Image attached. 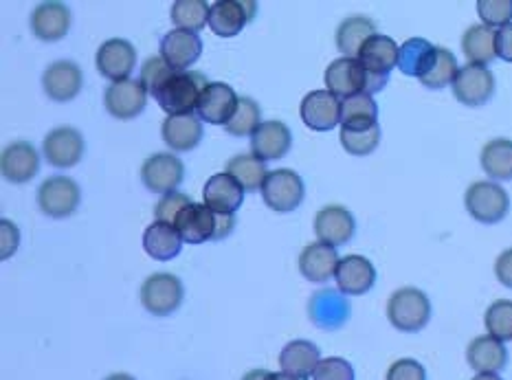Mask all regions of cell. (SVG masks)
Listing matches in <instances>:
<instances>
[{
  "label": "cell",
  "instance_id": "9",
  "mask_svg": "<svg viewBox=\"0 0 512 380\" xmlns=\"http://www.w3.org/2000/svg\"><path fill=\"white\" fill-rule=\"evenodd\" d=\"M185 165L172 152H159L148 156L141 165V181L154 194H174L183 183Z\"/></svg>",
  "mask_w": 512,
  "mask_h": 380
},
{
  "label": "cell",
  "instance_id": "35",
  "mask_svg": "<svg viewBox=\"0 0 512 380\" xmlns=\"http://www.w3.org/2000/svg\"><path fill=\"white\" fill-rule=\"evenodd\" d=\"M482 170L493 181H512V141L493 139L484 145L480 156Z\"/></svg>",
  "mask_w": 512,
  "mask_h": 380
},
{
  "label": "cell",
  "instance_id": "49",
  "mask_svg": "<svg viewBox=\"0 0 512 380\" xmlns=\"http://www.w3.org/2000/svg\"><path fill=\"white\" fill-rule=\"evenodd\" d=\"M266 374H269L266 370H253V372H249L247 376H244L242 380H264Z\"/></svg>",
  "mask_w": 512,
  "mask_h": 380
},
{
  "label": "cell",
  "instance_id": "36",
  "mask_svg": "<svg viewBox=\"0 0 512 380\" xmlns=\"http://www.w3.org/2000/svg\"><path fill=\"white\" fill-rule=\"evenodd\" d=\"M227 174L236 178L244 192H258V189H262L266 176H269L264 161H260L258 156L253 154L233 156L227 163Z\"/></svg>",
  "mask_w": 512,
  "mask_h": 380
},
{
  "label": "cell",
  "instance_id": "4",
  "mask_svg": "<svg viewBox=\"0 0 512 380\" xmlns=\"http://www.w3.org/2000/svg\"><path fill=\"white\" fill-rule=\"evenodd\" d=\"M387 319L400 332H420L431 319V301L420 288H398L387 299Z\"/></svg>",
  "mask_w": 512,
  "mask_h": 380
},
{
  "label": "cell",
  "instance_id": "28",
  "mask_svg": "<svg viewBox=\"0 0 512 380\" xmlns=\"http://www.w3.org/2000/svg\"><path fill=\"white\" fill-rule=\"evenodd\" d=\"M319 363H321L319 348L315 343H310L306 339H297V341L286 343L284 350L280 352L282 372L297 378V380L313 378Z\"/></svg>",
  "mask_w": 512,
  "mask_h": 380
},
{
  "label": "cell",
  "instance_id": "39",
  "mask_svg": "<svg viewBox=\"0 0 512 380\" xmlns=\"http://www.w3.org/2000/svg\"><path fill=\"white\" fill-rule=\"evenodd\" d=\"M260 104L251 97H240L236 113L229 119V124L225 130L231 134V137H253V132L260 128Z\"/></svg>",
  "mask_w": 512,
  "mask_h": 380
},
{
  "label": "cell",
  "instance_id": "38",
  "mask_svg": "<svg viewBox=\"0 0 512 380\" xmlns=\"http://www.w3.org/2000/svg\"><path fill=\"white\" fill-rule=\"evenodd\" d=\"M458 62H455V55L449 49H442L438 47L436 55H433V60L429 64L427 73L420 77V84L433 88V91H438V88H444L453 84L455 75H458Z\"/></svg>",
  "mask_w": 512,
  "mask_h": 380
},
{
  "label": "cell",
  "instance_id": "47",
  "mask_svg": "<svg viewBox=\"0 0 512 380\" xmlns=\"http://www.w3.org/2000/svg\"><path fill=\"white\" fill-rule=\"evenodd\" d=\"M495 275L506 288H512V249L499 253L495 260Z\"/></svg>",
  "mask_w": 512,
  "mask_h": 380
},
{
  "label": "cell",
  "instance_id": "42",
  "mask_svg": "<svg viewBox=\"0 0 512 380\" xmlns=\"http://www.w3.org/2000/svg\"><path fill=\"white\" fill-rule=\"evenodd\" d=\"M477 14L486 27L502 29L512 22V0H480Z\"/></svg>",
  "mask_w": 512,
  "mask_h": 380
},
{
  "label": "cell",
  "instance_id": "31",
  "mask_svg": "<svg viewBox=\"0 0 512 380\" xmlns=\"http://www.w3.org/2000/svg\"><path fill=\"white\" fill-rule=\"evenodd\" d=\"M462 51L469 64L488 66L497 58V31L486 25H473L464 31Z\"/></svg>",
  "mask_w": 512,
  "mask_h": 380
},
{
  "label": "cell",
  "instance_id": "19",
  "mask_svg": "<svg viewBox=\"0 0 512 380\" xmlns=\"http://www.w3.org/2000/svg\"><path fill=\"white\" fill-rule=\"evenodd\" d=\"M200 53H203V40L198 38V33L174 29L165 33L161 40V58L172 71H187L189 66L196 64Z\"/></svg>",
  "mask_w": 512,
  "mask_h": 380
},
{
  "label": "cell",
  "instance_id": "51",
  "mask_svg": "<svg viewBox=\"0 0 512 380\" xmlns=\"http://www.w3.org/2000/svg\"><path fill=\"white\" fill-rule=\"evenodd\" d=\"M471 380H504V378H499L497 374H477V376L471 378Z\"/></svg>",
  "mask_w": 512,
  "mask_h": 380
},
{
  "label": "cell",
  "instance_id": "23",
  "mask_svg": "<svg viewBox=\"0 0 512 380\" xmlns=\"http://www.w3.org/2000/svg\"><path fill=\"white\" fill-rule=\"evenodd\" d=\"M293 145V134L284 121H262L251 137V154L260 161H277L288 154Z\"/></svg>",
  "mask_w": 512,
  "mask_h": 380
},
{
  "label": "cell",
  "instance_id": "52",
  "mask_svg": "<svg viewBox=\"0 0 512 380\" xmlns=\"http://www.w3.org/2000/svg\"><path fill=\"white\" fill-rule=\"evenodd\" d=\"M104 380H137V378H132L130 374H110V376L104 378Z\"/></svg>",
  "mask_w": 512,
  "mask_h": 380
},
{
  "label": "cell",
  "instance_id": "3",
  "mask_svg": "<svg viewBox=\"0 0 512 380\" xmlns=\"http://www.w3.org/2000/svg\"><path fill=\"white\" fill-rule=\"evenodd\" d=\"M326 91L337 99H350L356 95H374L385 88V80H376L367 73L356 58H339L330 62L324 75Z\"/></svg>",
  "mask_w": 512,
  "mask_h": 380
},
{
  "label": "cell",
  "instance_id": "13",
  "mask_svg": "<svg viewBox=\"0 0 512 380\" xmlns=\"http://www.w3.org/2000/svg\"><path fill=\"white\" fill-rule=\"evenodd\" d=\"M42 150H44V159L49 161V165L66 170V167H75L82 161L86 143L80 130H75L71 126H62V128L51 130L47 137H44Z\"/></svg>",
  "mask_w": 512,
  "mask_h": 380
},
{
  "label": "cell",
  "instance_id": "48",
  "mask_svg": "<svg viewBox=\"0 0 512 380\" xmlns=\"http://www.w3.org/2000/svg\"><path fill=\"white\" fill-rule=\"evenodd\" d=\"M497 58L512 64V22L497 31Z\"/></svg>",
  "mask_w": 512,
  "mask_h": 380
},
{
  "label": "cell",
  "instance_id": "2",
  "mask_svg": "<svg viewBox=\"0 0 512 380\" xmlns=\"http://www.w3.org/2000/svg\"><path fill=\"white\" fill-rule=\"evenodd\" d=\"M233 216L229 214H214L205 203L187 205L178 214L174 227L181 233L183 242L203 244L207 240H222L233 231Z\"/></svg>",
  "mask_w": 512,
  "mask_h": 380
},
{
  "label": "cell",
  "instance_id": "6",
  "mask_svg": "<svg viewBox=\"0 0 512 380\" xmlns=\"http://www.w3.org/2000/svg\"><path fill=\"white\" fill-rule=\"evenodd\" d=\"M183 282L172 273H154L141 286V304L150 315L168 317L183 304Z\"/></svg>",
  "mask_w": 512,
  "mask_h": 380
},
{
  "label": "cell",
  "instance_id": "10",
  "mask_svg": "<svg viewBox=\"0 0 512 380\" xmlns=\"http://www.w3.org/2000/svg\"><path fill=\"white\" fill-rule=\"evenodd\" d=\"M95 64H97V71L102 73V77H106V80H110L113 84L130 80V73L135 71V64H137L135 44H130L124 38L106 40L102 47L97 49Z\"/></svg>",
  "mask_w": 512,
  "mask_h": 380
},
{
  "label": "cell",
  "instance_id": "24",
  "mask_svg": "<svg viewBox=\"0 0 512 380\" xmlns=\"http://www.w3.org/2000/svg\"><path fill=\"white\" fill-rule=\"evenodd\" d=\"M203 203L214 214L233 216L244 203V189L236 178L225 174H214L203 187Z\"/></svg>",
  "mask_w": 512,
  "mask_h": 380
},
{
  "label": "cell",
  "instance_id": "30",
  "mask_svg": "<svg viewBox=\"0 0 512 380\" xmlns=\"http://www.w3.org/2000/svg\"><path fill=\"white\" fill-rule=\"evenodd\" d=\"M183 238L174 225L165 222H152L143 233V251L159 262H170L181 253Z\"/></svg>",
  "mask_w": 512,
  "mask_h": 380
},
{
  "label": "cell",
  "instance_id": "11",
  "mask_svg": "<svg viewBox=\"0 0 512 380\" xmlns=\"http://www.w3.org/2000/svg\"><path fill=\"white\" fill-rule=\"evenodd\" d=\"M453 97L464 106H482L495 93V75L486 66L466 64L453 80Z\"/></svg>",
  "mask_w": 512,
  "mask_h": 380
},
{
  "label": "cell",
  "instance_id": "25",
  "mask_svg": "<svg viewBox=\"0 0 512 380\" xmlns=\"http://www.w3.org/2000/svg\"><path fill=\"white\" fill-rule=\"evenodd\" d=\"M71 29V9L64 3H40L31 14V31L42 42H58Z\"/></svg>",
  "mask_w": 512,
  "mask_h": 380
},
{
  "label": "cell",
  "instance_id": "26",
  "mask_svg": "<svg viewBox=\"0 0 512 380\" xmlns=\"http://www.w3.org/2000/svg\"><path fill=\"white\" fill-rule=\"evenodd\" d=\"M339 255L337 249L324 242L308 244V247L299 255V273H302L308 282L324 284L330 277L337 275L339 268Z\"/></svg>",
  "mask_w": 512,
  "mask_h": 380
},
{
  "label": "cell",
  "instance_id": "12",
  "mask_svg": "<svg viewBox=\"0 0 512 380\" xmlns=\"http://www.w3.org/2000/svg\"><path fill=\"white\" fill-rule=\"evenodd\" d=\"M240 97L229 84L209 82L198 97L196 115L200 121H207L211 126H227L238 108Z\"/></svg>",
  "mask_w": 512,
  "mask_h": 380
},
{
  "label": "cell",
  "instance_id": "29",
  "mask_svg": "<svg viewBox=\"0 0 512 380\" xmlns=\"http://www.w3.org/2000/svg\"><path fill=\"white\" fill-rule=\"evenodd\" d=\"M163 141L174 152H189L203 139V121L196 115H176L165 117L161 126Z\"/></svg>",
  "mask_w": 512,
  "mask_h": 380
},
{
  "label": "cell",
  "instance_id": "33",
  "mask_svg": "<svg viewBox=\"0 0 512 380\" xmlns=\"http://www.w3.org/2000/svg\"><path fill=\"white\" fill-rule=\"evenodd\" d=\"M378 126V106L372 95H356L341 102V128L367 130Z\"/></svg>",
  "mask_w": 512,
  "mask_h": 380
},
{
  "label": "cell",
  "instance_id": "1",
  "mask_svg": "<svg viewBox=\"0 0 512 380\" xmlns=\"http://www.w3.org/2000/svg\"><path fill=\"white\" fill-rule=\"evenodd\" d=\"M139 80L168 117L194 115L198 97L209 84L203 73L172 71L161 55H152L143 62Z\"/></svg>",
  "mask_w": 512,
  "mask_h": 380
},
{
  "label": "cell",
  "instance_id": "18",
  "mask_svg": "<svg viewBox=\"0 0 512 380\" xmlns=\"http://www.w3.org/2000/svg\"><path fill=\"white\" fill-rule=\"evenodd\" d=\"M0 170L9 183L25 185L40 170V154L27 141L9 143L0 156Z\"/></svg>",
  "mask_w": 512,
  "mask_h": 380
},
{
  "label": "cell",
  "instance_id": "50",
  "mask_svg": "<svg viewBox=\"0 0 512 380\" xmlns=\"http://www.w3.org/2000/svg\"><path fill=\"white\" fill-rule=\"evenodd\" d=\"M264 380H297V378L288 376V374H284V372H280V374H277V372H269V374H266Z\"/></svg>",
  "mask_w": 512,
  "mask_h": 380
},
{
  "label": "cell",
  "instance_id": "32",
  "mask_svg": "<svg viewBox=\"0 0 512 380\" xmlns=\"http://www.w3.org/2000/svg\"><path fill=\"white\" fill-rule=\"evenodd\" d=\"M376 36V25L367 16H350L345 18L337 29V49L343 58H359L363 44Z\"/></svg>",
  "mask_w": 512,
  "mask_h": 380
},
{
  "label": "cell",
  "instance_id": "5",
  "mask_svg": "<svg viewBox=\"0 0 512 380\" xmlns=\"http://www.w3.org/2000/svg\"><path fill=\"white\" fill-rule=\"evenodd\" d=\"M464 205L471 218L482 225H497L502 222L510 209L508 192L493 181H477L464 194Z\"/></svg>",
  "mask_w": 512,
  "mask_h": 380
},
{
  "label": "cell",
  "instance_id": "40",
  "mask_svg": "<svg viewBox=\"0 0 512 380\" xmlns=\"http://www.w3.org/2000/svg\"><path fill=\"white\" fill-rule=\"evenodd\" d=\"M484 326L491 337L499 341H510L512 339V301L510 299L493 301L484 315Z\"/></svg>",
  "mask_w": 512,
  "mask_h": 380
},
{
  "label": "cell",
  "instance_id": "8",
  "mask_svg": "<svg viewBox=\"0 0 512 380\" xmlns=\"http://www.w3.org/2000/svg\"><path fill=\"white\" fill-rule=\"evenodd\" d=\"M80 185L69 176H51L38 187V205L44 216L62 220L80 207Z\"/></svg>",
  "mask_w": 512,
  "mask_h": 380
},
{
  "label": "cell",
  "instance_id": "22",
  "mask_svg": "<svg viewBox=\"0 0 512 380\" xmlns=\"http://www.w3.org/2000/svg\"><path fill=\"white\" fill-rule=\"evenodd\" d=\"M335 279L339 293L359 297L370 293L376 284V268L363 255H345L339 262Z\"/></svg>",
  "mask_w": 512,
  "mask_h": 380
},
{
  "label": "cell",
  "instance_id": "44",
  "mask_svg": "<svg viewBox=\"0 0 512 380\" xmlns=\"http://www.w3.org/2000/svg\"><path fill=\"white\" fill-rule=\"evenodd\" d=\"M310 380H354V367L341 356H330V359H321Z\"/></svg>",
  "mask_w": 512,
  "mask_h": 380
},
{
  "label": "cell",
  "instance_id": "7",
  "mask_svg": "<svg viewBox=\"0 0 512 380\" xmlns=\"http://www.w3.org/2000/svg\"><path fill=\"white\" fill-rule=\"evenodd\" d=\"M306 187L302 176L293 170H275L262 185V198L266 207H271L277 214H291L304 203Z\"/></svg>",
  "mask_w": 512,
  "mask_h": 380
},
{
  "label": "cell",
  "instance_id": "46",
  "mask_svg": "<svg viewBox=\"0 0 512 380\" xmlns=\"http://www.w3.org/2000/svg\"><path fill=\"white\" fill-rule=\"evenodd\" d=\"M0 231H3V240H0V257L7 260V257L14 255L16 249H18L20 231H18L14 222L7 220V218H3V222H0Z\"/></svg>",
  "mask_w": 512,
  "mask_h": 380
},
{
  "label": "cell",
  "instance_id": "27",
  "mask_svg": "<svg viewBox=\"0 0 512 380\" xmlns=\"http://www.w3.org/2000/svg\"><path fill=\"white\" fill-rule=\"evenodd\" d=\"M466 361H469L477 374H499L508 361L506 345L491 337V334H484V337H477L469 343V348H466Z\"/></svg>",
  "mask_w": 512,
  "mask_h": 380
},
{
  "label": "cell",
  "instance_id": "14",
  "mask_svg": "<svg viewBox=\"0 0 512 380\" xmlns=\"http://www.w3.org/2000/svg\"><path fill=\"white\" fill-rule=\"evenodd\" d=\"M104 104L108 113L115 119H135L146 110L148 91L141 80H124L110 84L104 93Z\"/></svg>",
  "mask_w": 512,
  "mask_h": 380
},
{
  "label": "cell",
  "instance_id": "41",
  "mask_svg": "<svg viewBox=\"0 0 512 380\" xmlns=\"http://www.w3.org/2000/svg\"><path fill=\"white\" fill-rule=\"evenodd\" d=\"M341 145L343 150L354 156H367L372 154L378 143H381V126L367 128V130H343L341 128Z\"/></svg>",
  "mask_w": 512,
  "mask_h": 380
},
{
  "label": "cell",
  "instance_id": "17",
  "mask_svg": "<svg viewBox=\"0 0 512 380\" xmlns=\"http://www.w3.org/2000/svg\"><path fill=\"white\" fill-rule=\"evenodd\" d=\"M299 115L310 130L328 132L341 124V102L328 91H313L299 104Z\"/></svg>",
  "mask_w": 512,
  "mask_h": 380
},
{
  "label": "cell",
  "instance_id": "34",
  "mask_svg": "<svg viewBox=\"0 0 512 380\" xmlns=\"http://www.w3.org/2000/svg\"><path fill=\"white\" fill-rule=\"evenodd\" d=\"M438 47L425 38H409L403 47H400V55H398V69L403 71L409 77H420L427 73L429 64L436 55Z\"/></svg>",
  "mask_w": 512,
  "mask_h": 380
},
{
  "label": "cell",
  "instance_id": "37",
  "mask_svg": "<svg viewBox=\"0 0 512 380\" xmlns=\"http://www.w3.org/2000/svg\"><path fill=\"white\" fill-rule=\"evenodd\" d=\"M209 11L211 5H207L205 0H176L170 16L176 29L198 33L209 25Z\"/></svg>",
  "mask_w": 512,
  "mask_h": 380
},
{
  "label": "cell",
  "instance_id": "21",
  "mask_svg": "<svg viewBox=\"0 0 512 380\" xmlns=\"http://www.w3.org/2000/svg\"><path fill=\"white\" fill-rule=\"evenodd\" d=\"M356 231V220L352 211L341 205H328L317 211L315 216V233L319 242L330 244V247H341V244L350 242Z\"/></svg>",
  "mask_w": 512,
  "mask_h": 380
},
{
  "label": "cell",
  "instance_id": "15",
  "mask_svg": "<svg viewBox=\"0 0 512 380\" xmlns=\"http://www.w3.org/2000/svg\"><path fill=\"white\" fill-rule=\"evenodd\" d=\"M258 5L253 0H218L209 11V29L220 38H233L249 25Z\"/></svg>",
  "mask_w": 512,
  "mask_h": 380
},
{
  "label": "cell",
  "instance_id": "20",
  "mask_svg": "<svg viewBox=\"0 0 512 380\" xmlns=\"http://www.w3.org/2000/svg\"><path fill=\"white\" fill-rule=\"evenodd\" d=\"M398 55H400V47L389 38V36H381L376 33L370 40H367L361 51H359V60L363 69L370 73L376 80H389V73L398 66Z\"/></svg>",
  "mask_w": 512,
  "mask_h": 380
},
{
  "label": "cell",
  "instance_id": "16",
  "mask_svg": "<svg viewBox=\"0 0 512 380\" xmlns=\"http://www.w3.org/2000/svg\"><path fill=\"white\" fill-rule=\"evenodd\" d=\"M84 86V73L71 60H60L47 66L42 73V88L53 102H71L80 95Z\"/></svg>",
  "mask_w": 512,
  "mask_h": 380
},
{
  "label": "cell",
  "instance_id": "43",
  "mask_svg": "<svg viewBox=\"0 0 512 380\" xmlns=\"http://www.w3.org/2000/svg\"><path fill=\"white\" fill-rule=\"evenodd\" d=\"M194 200L189 198L187 194L181 192H174V194H165L159 203L157 209H154V216H157V222H165V225H174L178 214L187 207L192 205Z\"/></svg>",
  "mask_w": 512,
  "mask_h": 380
},
{
  "label": "cell",
  "instance_id": "45",
  "mask_svg": "<svg viewBox=\"0 0 512 380\" xmlns=\"http://www.w3.org/2000/svg\"><path fill=\"white\" fill-rule=\"evenodd\" d=\"M387 380H427V372L414 359H400L389 365Z\"/></svg>",
  "mask_w": 512,
  "mask_h": 380
}]
</instances>
